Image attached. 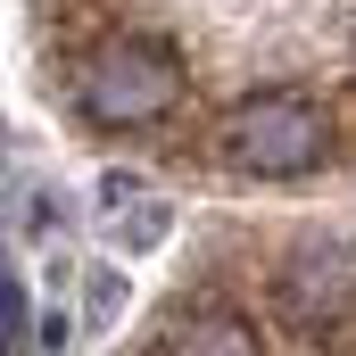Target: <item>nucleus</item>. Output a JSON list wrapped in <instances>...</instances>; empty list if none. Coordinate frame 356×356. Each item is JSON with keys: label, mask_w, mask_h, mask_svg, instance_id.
<instances>
[{"label": "nucleus", "mask_w": 356, "mask_h": 356, "mask_svg": "<svg viewBox=\"0 0 356 356\" xmlns=\"http://www.w3.org/2000/svg\"><path fill=\"white\" fill-rule=\"evenodd\" d=\"M323 149H332V124L290 91H257L224 116V158L249 175H307L323 166Z\"/></svg>", "instance_id": "f257e3e1"}, {"label": "nucleus", "mask_w": 356, "mask_h": 356, "mask_svg": "<svg viewBox=\"0 0 356 356\" xmlns=\"http://www.w3.org/2000/svg\"><path fill=\"white\" fill-rule=\"evenodd\" d=\"M175 67H166V50H149V42H108V50H91L83 75H75V108H83L91 124H149V116H166L175 108Z\"/></svg>", "instance_id": "f03ea898"}, {"label": "nucleus", "mask_w": 356, "mask_h": 356, "mask_svg": "<svg viewBox=\"0 0 356 356\" xmlns=\"http://www.w3.org/2000/svg\"><path fill=\"white\" fill-rule=\"evenodd\" d=\"M175 356H257V332L241 315H191L175 332Z\"/></svg>", "instance_id": "7ed1b4c3"}, {"label": "nucleus", "mask_w": 356, "mask_h": 356, "mask_svg": "<svg viewBox=\"0 0 356 356\" xmlns=\"http://www.w3.org/2000/svg\"><path fill=\"white\" fill-rule=\"evenodd\" d=\"M166 232V199H124V224H116V241L124 249H149Z\"/></svg>", "instance_id": "20e7f679"}, {"label": "nucleus", "mask_w": 356, "mask_h": 356, "mask_svg": "<svg viewBox=\"0 0 356 356\" xmlns=\"http://www.w3.org/2000/svg\"><path fill=\"white\" fill-rule=\"evenodd\" d=\"M83 290H91V323H116V315H124V282H116L108 266H91Z\"/></svg>", "instance_id": "39448f33"}]
</instances>
